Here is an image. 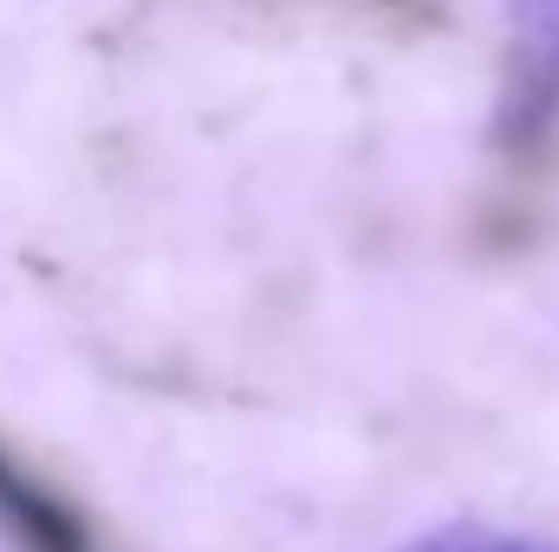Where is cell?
Here are the masks:
<instances>
[{"label": "cell", "mask_w": 559, "mask_h": 552, "mask_svg": "<svg viewBox=\"0 0 559 552\" xmlns=\"http://www.w3.org/2000/svg\"><path fill=\"white\" fill-rule=\"evenodd\" d=\"M559 131V0H508V52L495 98L501 163H540Z\"/></svg>", "instance_id": "obj_1"}, {"label": "cell", "mask_w": 559, "mask_h": 552, "mask_svg": "<svg viewBox=\"0 0 559 552\" xmlns=\"http://www.w3.org/2000/svg\"><path fill=\"white\" fill-rule=\"evenodd\" d=\"M0 533L20 552H98L79 507L66 494H52L26 461H13L7 442H0Z\"/></svg>", "instance_id": "obj_2"}, {"label": "cell", "mask_w": 559, "mask_h": 552, "mask_svg": "<svg viewBox=\"0 0 559 552\" xmlns=\"http://www.w3.org/2000/svg\"><path fill=\"white\" fill-rule=\"evenodd\" d=\"M411 552H559L540 540H514V533H442V540H423Z\"/></svg>", "instance_id": "obj_3"}]
</instances>
